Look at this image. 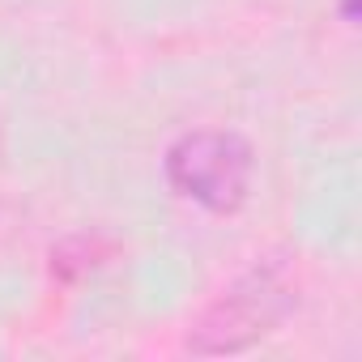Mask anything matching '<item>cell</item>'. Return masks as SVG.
<instances>
[{"label": "cell", "instance_id": "6da1fadb", "mask_svg": "<svg viewBox=\"0 0 362 362\" xmlns=\"http://www.w3.org/2000/svg\"><path fill=\"white\" fill-rule=\"evenodd\" d=\"M298 307V277L286 260H256L243 269L188 328V354L218 358L243 354L273 337Z\"/></svg>", "mask_w": 362, "mask_h": 362}, {"label": "cell", "instance_id": "7a4b0ae2", "mask_svg": "<svg viewBox=\"0 0 362 362\" xmlns=\"http://www.w3.org/2000/svg\"><path fill=\"white\" fill-rule=\"evenodd\" d=\"M162 175L188 205L230 218L247 205L256 179V149L230 128H192L175 136L162 153Z\"/></svg>", "mask_w": 362, "mask_h": 362}, {"label": "cell", "instance_id": "3957f363", "mask_svg": "<svg viewBox=\"0 0 362 362\" xmlns=\"http://www.w3.org/2000/svg\"><path fill=\"white\" fill-rule=\"evenodd\" d=\"M107 256V243L103 239H90V235H73L64 243L52 247V277L56 281H77L86 273H94Z\"/></svg>", "mask_w": 362, "mask_h": 362}, {"label": "cell", "instance_id": "277c9868", "mask_svg": "<svg viewBox=\"0 0 362 362\" xmlns=\"http://www.w3.org/2000/svg\"><path fill=\"white\" fill-rule=\"evenodd\" d=\"M341 18L354 26V18H358V0H341Z\"/></svg>", "mask_w": 362, "mask_h": 362}]
</instances>
